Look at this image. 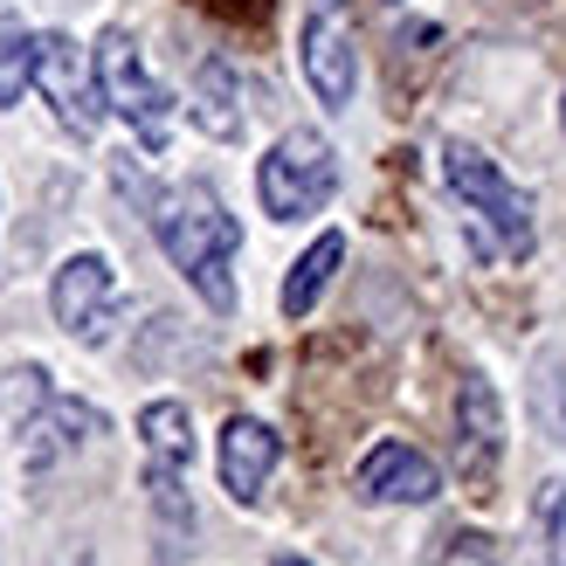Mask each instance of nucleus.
I'll use <instances>...</instances> for the list:
<instances>
[{"instance_id": "nucleus-14", "label": "nucleus", "mask_w": 566, "mask_h": 566, "mask_svg": "<svg viewBox=\"0 0 566 566\" xmlns=\"http://www.w3.org/2000/svg\"><path fill=\"white\" fill-rule=\"evenodd\" d=\"M138 442H146V470H187L193 463V415H187V401H146L138 408Z\"/></svg>"}, {"instance_id": "nucleus-19", "label": "nucleus", "mask_w": 566, "mask_h": 566, "mask_svg": "<svg viewBox=\"0 0 566 566\" xmlns=\"http://www.w3.org/2000/svg\"><path fill=\"white\" fill-rule=\"evenodd\" d=\"M276 566H311V559H276Z\"/></svg>"}, {"instance_id": "nucleus-4", "label": "nucleus", "mask_w": 566, "mask_h": 566, "mask_svg": "<svg viewBox=\"0 0 566 566\" xmlns=\"http://www.w3.org/2000/svg\"><path fill=\"white\" fill-rule=\"evenodd\" d=\"M97 83H104V104L132 125L138 146L166 153V138H174V91L146 70V49L125 28H104L97 35Z\"/></svg>"}, {"instance_id": "nucleus-8", "label": "nucleus", "mask_w": 566, "mask_h": 566, "mask_svg": "<svg viewBox=\"0 0 566 566\" xmlns=\"http://www.w3.org/2000/svg\"><path fill=\"white\" fill-rule=\"evenodd\" d=\"M457 463H463L470 491H491V476L504 463V408H497V387L484 374L457 380Z\"/></svg>"}, {"instance_id": "nucleus-20", "label": "nucleus", "mask_w": 566, "mask_h": 566, "mask_svg": "<svg viewBox=\"0 0 566 566\" xmlns=\"http://www.w3.org/2000/svg\"><path fill=\"white\" fill-rule=\"evenodd\" d=\"M559 125H566V104H559Z\"/></svg>"}, {"instance_id": "nucleus-17", "label": "nucleus", "mask_w": 566, "mask_h": 566, "mask_svg": "<svg viewBox=\"0 0 566 566\" xmlns=\"http://www.w3.org/2000/svg\"><path fill=\"white\" fill-rule=\"evenodd\" d=\"M442 566H504V553H497L491 532H449Z\"/></svg>"}, {"instance_id": "nucleus-16", "label": "nucleus", "mask_w": 566, "mask_h": 566, "mask_svg": "<svg viewBox=\"0 0 566 566\" xmlns=\"http://www.w3.org/2000/svg\"><path fill=\"white\" fill-rule=\"evenodd\" d=\"M21 91H35V35L0 42V104H21Z\"/></svg>"}, {"instance_id": "nucleus-15", "label": "nucleus", "mask_w": 566, "mask_h": 566, "mask_svg": "<svg viewBox=\"0 0 566 566\" xmlns=\"http://www.w3.org/2000/svg\"><path fill=\"white\" fill-rule=\"evenodd\" d=\"M49 394H55V387H49L42 366H14V374L0 380V421H8V429H21V421L49 401Z\"/></svg>"}, {"instance_id": "nucleus-11", "label": "nucleus", "mask_w": 566, "mask_h": 566, "mask_svg": "<svg viewBox=\"0 0 566 566\" xmlns=\"http://www.w3.org/2000/svg\"><path fill=\"white\" fill-rule=\"evenodd\" d=\"M21 463L28 470H49L55 457H70V449H83L91 436H104V415L91 401H63V394H49V401L21 421Z\"/></svg>"}, {"instance_id": "nucleus-1", "label": "nucleus", "mask_w": 566, "mask_h": 566, "mask_svg": "<svg viewBox=\"0 0 566 566\" xmlns=\"http://www.w3.org/2000/svg\"><path fill=\"white\" fill-rule=\"evenodd\" d=\"M153 235L166 249L193 291H201L208 311H235V249H242V221L221 208V193L208 180L166 187L153 193Z\"/></svg>"}, {"instance_id": "nucleus-12", "label": "nucleus", "mask_w": 566, "mask_h": 566, "mask_svg": "<svg viewBox=\"0 0 566 566\" xmlns=\"http://www.w3.org/2000/svg\"><path fill=\"white\" fill-rule=\"evenodd\" d=\"M187 118L201 125L208 138H242L249 111H242V76H235V63H221V55H208V63L193 70V91H187Z\"/></svg>"}, {"instance_id": "nucleus-9", "label": "nucleus", "mask_w": 566, "mask_h": 566, "mask_svg": "<svg viewBox=\"0 0 566 566\" xmlns=\"http://www.w3.org/2000/svg\"><path fill=\"white\" fill-rule=\"evenodd\" d=\"M353 484H359V497L366 504H436L442 497V470L421 457L415 442H374L359 457V470H353Z\"/></svg>"}, {"instance_id": "nucleus-13", "label": "nucleus", "mask_w": 566, "mask_h": 566, "mask_svg": "<svg viewBox=\"0 0 566 566\" xmlns=\"http://www.w3.org/2000/svg\"><path fill=\"white\" fill-rule=\"evenodd\" d=\"M338 263H346V235L325 229V235L291 263V276H283V297H276V304H283V318H311V311H318V297L332 291Z\"/></svg>"}, {"instance_id": "nucleus-5", "label": "nucleus", "mask_w": 566, "mask_h": 566, "mask_svg": "<svg viewBox=\"0 0 566 566\" xmlns=\"http://www.w3.org/2000/svg\"><path fill=\"white\" fill-rule=\"evenodd\" d=\"M297 63H304L311 97L325 111H353V91H359V14H353V0H304Z\"/></svg>"}, {"instance_id": "nucleus-18", "label": "nucleus", "mask_w": 566, "mask_h": 566, "mask_svg": "<svg viewBox=\"0 0 566 566\" xmlns=\"http://www.w3.org/2000/svg\"><path fill=\"white\" fill-rule=\"evenodd\" d=\"M539 532L553 539V566H566V484L539 491Z\"/></svg>"}, {"instance_id": "nucleus-10", "label": "nucleus", "mask_w": 566, "mask_h": 566, "mask_svg": "<svg viewBox=\"0 0 566 566\" xmlns=\"http://www.w3.org/2000/svg\"><path fill=\"white\" fill-rule=\"evenodd\" d=\"M283 463V436L256 415H235L229 429H221V491L235 504H256L270 491V476Z\"/></svg>"}, {"instance_id": "nucleus-2", "label": "nucleus", "mask_w": 566, "mask_h": 566, "mask_svg": "<svg viewBox=\"0 0 566 566\" xmlns=\"http://www.w3.org/2000/svg\"><path fill=\"white\" fill-rule=\"evenodd\" d=\"M442 180L470 208L476 229L491 235V249L504 263H532V249H539V208H532V193L518 180H504V166L491 153L449 138V146H442Z\"/></svg>"}, {"instance_id": "nucleus-7", "label": "nucleus", "mask_w": 566, "mask_h": 566, "mask_svg": "<svg viewBox=\"0 0 566 566\" xmlns=\"http://www.w3.org/2000/svg\"><path fill=\"white\" fill-rule=\"evenodd\" d=\"M49 311L55 325L83 346H104L111 332H118V311H125V291H118V270H111L97 249H76V256L55 270L49 283Z\"/></svg>"}, {"instance_id": "nucleus-3", "label": "nucleus", "mask_w": 566, "mask_h": 566, "mask_svg": "<svg viewBox=\"0 0 566 566\" xmlns=\"http://www.w3.org/2000/svg\"><path fill=\"white\" fill-rule=\"evenodd\" d=\"M332 193H338V153H332V138L311 132V125L283 132L256 159V201H263L270 221H304V214H318Z\"/></svg>"}, {"instance_id": "nucleus-6", "label": "nucleus", "mask_w": 566, "mask_h": 566, "mask_svg": "<svg viewBox=\"0 0 566 566\" xmlns=\"http://www.w3.org/2000/svg\"><path fill=\"white\" fill-rule=\"evenodd\" d=\"M35 91L49 97V111L63 118V132L97 138L104 125V83H97V49H76L70 35H35Z\"/></svg>"}]
</instances>
